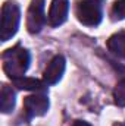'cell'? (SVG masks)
<instances>
[{
	"instance_id": "cell-11",
	"label": "cell",
	"mask_w": 125,
	"mask_h": 126,
	"mask_svg": "<svg viewBox=\"0 0 125 126\" xmlns=\"http://www.w3.org/2000/svg\"><path fill=\"white\" fill-rule=\"evenodd\" d=\"M113 100H115V104L119 106V107H125V78H122L115 90H113Z\"/></svg>"
},
{
	"instance_id": "cell-7",
	"label": "cell",
	"mask_w": 125,
	"mask_h": 126,
	"mask_svg": "<svg viewBox=\"0 0 125 126\" xmlns=\"http://www.w3.org/2000/svg\"><path fill=\"white\" fill-rule=\"evenodd\" d=\"M65 66H66V62H65V57L58 54L55 56L50 63L47 64L44 73H43V78H44V82L49 84V85H53V84H58L62 78L63 72H65Z\"/></svg>"
},
{
	"instance_id": "cell-1",
	"label": "cell",
	"mask_w": 125,
	"mask_h": 126,
	"mask_svg": "<svg viewBox=\"0 0 125 126\" xmlns=\"http://www.w3.org/2000/svg\"><path fill=\"white\" fill-rule=\"evenodd\" d=\"M3 70L4 73L13 81L18 78H22L25 72L30 67V53L21 46H15L12 48H7L1 54Z\"/></svg>"
},
{
	"instance_id": "cell-8",
	"label": "cell",
	"mask_w": 125,
	"mask_h": 126,
	"mask_svg": "<svg viewBox=\"0 0 125 126\" xmlns=\"http://www.w3.org/2000/svg\"><path fill=\"white\" fill-rule=\"evenodd\" d=\"M13 85L19 90H27V91H37V93H43L46 91V82L43 81H38L35 78H27V76H22V78H18V79H13Z\"/></svg>"
},
{
	"instance_id": "cell-13",
	"label": "cell",
	"mask_w": 125,
	"mask_h": 126,
	"mask_svg": "<svg viewBox=\"0 0 125 126\" xmlns=\"http://www.w3.org/2000/svg\"><path fill=\"white\" fill-rule=\"evenodd\" d=\"M72 126H91V125L87 123V122H83V120H77V122H74Z\"/></svg>"
},
{
	"instance_id": "cell-9",
	"label": "cell",
	"mask_w": 125,
	"mask_h": 126,
	"mask_svg": "<svg viewBox=\"0 0 125 126\" xmlns=\"http://www.w3.org/2000/svg\"><path fill=\"white\" fill-rule=\"evenodd\" d=\"M15 109V91L3 84L1 85V91H0V110L1 113H10Z\"/></svg>"
},
{
	"instance_id": "cell-12",
	"label": "cell",
	"mask_w": 125,
	"mask_h": 126,
	"mask_svg": "<svg viewBox=\"0 0 125 126\" xmlns=\"http://www.w3.org/2000/svg\"><path fill=\"white\" fill-rule=\"evenodd\" d=\"M112 16H113V19H118V21L125 19V0H116L113 3Z\"/></svg>"
},
{
	"instance_id": "cell-10",
	"label": "cell",
	"mask_w": 125,
	"mask_h": 126,
	"mask_svg": "<svg viewBox=\"0 0 125 126\" xmlns=\"http://www.w3.org/2000/svg\"><path fill=\"white\" fill-rule=\"evenodd\" d=\"M107 48L112 51L116 57L125 59V32H118L113 34L107 40Z\"/></svg>"
},
{
	"instance_id": "cell-6",
	"label": "cell",
	"mask_w": 125,
	"mask_h": 126,
	"mask_svg": "<svg viewBox=\"0 0 125 126\" xmlns=\"http://www.w3.org/2000/svg\"><path fill=\"white\" fill-rule=\"evenodd\" d=\"M68 10H69V0H52L49 15H47V22L50 27H59L68 18Z\"/></svg>"
},
{
	"instance_id": "cell-5",
	"label": "cell",
	"mask_w": 125,
	"mask_h": 126,
	"mask_svg": "<svg viewBox=\"0 0 125 126\" xmlns=\"http://www.w3.org/2000/svg\"><path fill=\"white\" fill-rule=\"evenodd\" d=\"M24 110L25 114L32 119V117H38V116H44L49 110V98L44 93H38V94H32L25 97L24 100Z\"/></svg>"
},
{
	"instance_id": "cell-3",
	"label": "cell",
	"mask_w": 125,
	"mask_h": 126,
	"mask_svg": "<svg viewBox=\"0 0 125 126\" xmlns=\"http://www.w3.org/2000/svg\"><path fill=\"white\" fill-rule=\"evenodd\" d=\"M103 16V0H80L77 6V18L83 25L96 27Z\"/></svg>"
},
{
	"instance_id": "cell-14",
	"label": "cell",
	"mask_w": 125,
	"mask_h": 126,
	"mask_svg": "<svg viewBox=\"0 0 125 126\" xmlns=\"http://www.w3.org/2000/svg\"><path fill=\"white\" fill-rule=\"evenodd\" d=\"M119 126H125V125H119Z\"/></svg>"
},
{
	"instance_id": "cell-2",
	"label": "cell",
	"mask_w": 125,
	"mask_h": 126,
	"mask_svg": "<svg viewBox=\"0 0 125 126\" xmlns=\"http://www.w3.org/2000/svg\"><path fill=\"white\" fill-rule=\"evenodd\" d=\"M19 21H21V10L18 3L10 0L4 1L0 13V40L1 41H7L16 34Z\"/></svg>"
},
{
	"instance_id": "cell-4",
	"label": "cell",
	"mask_w": 125,
	"mask_h": 126,
	"mask_svg": "<svg viewBox=\"0 0 125 126\" xmlns=\"http://www.w3.org/2000/svg\"><path fill=\"white\" fill-rule=\"evenodd\" d=\"M44 0H32L28 13H27V28L31 34H38L46 25V13H44Z\"/></svg>"
}]
</instances>
